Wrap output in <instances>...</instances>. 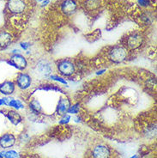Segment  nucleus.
<instances>
[{"instance_id": "nucleus-1", "label": "nucleus", "mask_w": 157, "mask_h": 158, "mask_svg": "<svg viewBox=\"0 0 157 158\" xmlns=\"http://www.w3.org/2000/svg\"><path fill=\"white\" fill-rule=\"evenodd\" d=\"M128 52L126 48L121 46H116L111 49L108 52V58L114 64H119L124 62L127 59Z\"/></svg>"}, {"instance_id": "nucleus-2", "label": "nucleus", "mask_w": 157, "mask_h": 158, "mask_svg": "<svg viewBox=\"0 0 157 158\" xmlns=\"http://www.w3.org/2000/svg\"><path fill=\"white\" fill-rule=\"evenodd\" d=\"M26 0H8L6 4V10H8L12 15L23 14L27 10Z\"/></svg>"}, {"instance_id": "nucleus-3", "label": "nucleus", "mask_w": 157, "mask_h": 158, "mask_svg": "<svg viewBox=\"0 0 157 158\" xmlns=\"http://www.w3.org/2000/svg\"><path fill=\"white\" fill-rule=\"evenodd\" d=\"M57 69L59 74L64 77H71L75 73L76 67L72 61L69 59H62L57 63Z\"/></svg>"}, {"instance_id": "nucleus-4", "label": "nucleus", "mask_w": 157, "mask_h": 158, "mask_svg": "<svg viewBox=\"0 0 157 158\" xmlns=\"http://www.w3.org/2000/svg\"><path fill=\"white\" fill-rule=\"evenodd\" d=\"M6 63L8 64L9 65L13 66L19 71H23L28 66V61L22 53L12 54L10 58L8 60H6Z\"/></svg>"}, {"instance_id": "nucleus-5", "label": "nucleus", "mask_w": 157, "mask_h": 158, "mask_svg": "<svg viewBox=\"0 0 157 158\" xmlns=\"http://www.w3.org/2000/svg\"><path fill=\"white\" fill-rule=\"evenodd\" d=\"M52 67L50 62L47 61V59L39 60L35 65V73L41 78L49 77V76L52 75Z\"/></svg>"}, {"instance_id": "nucleus-6", "label": "nucleus", "mask_w": 157, "mask_h": 158, "mask_svg": "<svg viewBox=\"0 0 157 158\" xmlns=\"http://www.w3.org/2000/svg\"><path fill=\"white\" fill-rule=\"evenodd\" d=\"M16 86L22 90H26L31 86L32 78L28 73L21 72L19 73L16 78Z\"/></svg>"}, {"instance_id": "nucleus-7", "label": "nucleus", "mask_w": 157, "mask_h": 158, "mask_svg": "<svg viewBox=\"0 0 157 158\" xmlns=\"http://www.w3.org/2000/svg\"><path fill=\"white\" fill-rule=\"evenodd\" d=\"M16 138L15 135L10 132H6L0 136V147L4 150H8L15 145Z\"/></svg>"}, {"instance_id": "nucleus-8", "label": "nucleus", "mask_w": 157, "mask_h": 158, "mask_svg": "<svg viewBox=\"0 0 157 158\" xmlns=\"http://www.w3.org/2000/svg\"><path fill=\"white\" fill-rule=\"evenodd\" d=\"M110 156V149L104 144H98L92 150L93 158H109Z\"/></svg>"}, {"instance_id": "nucleus-9", "label": "nucleus", "mask_w": 157, "mask_h": 158, "mask_svg": "<svg viewBox=\"0 0 157 158\" xmlns=\"http://www.w3.org/2000/svg\"><path fill=\"white\" fill-rule=\"evenodd\" d=\"M16 90V83L10 80H6L0 83V94L4 96H10Z\"/></svg>"}, {"instance_id": "nucleus-10", "label": "nucleus", "mask_w": 157, "mask_h": 158, "mask_svg": "<svg viewBox=\"0 0 157 158\" xmlns=\"http://www.w3.org/2000/svg\"><path fill=\"white\" fill-rule=\"evenodd\" d=\"M77 9V4L75 0H64L61 4V10L67 16L74 14Z\"/></svg>"}, {"instance_id": "nucleus-11", "label": "nucleus", "mask_w": 157, "mask_h": 158, "mask_svg": "<svg viewBox=\"0 0 157 158\" xmlns=\"http://www.w3.org/2000/svg\"><path fill=\"white\" fill-rule=\"evenodd\" d=\"M3 98H4V106H6V107H11L13 109L17 111L24 108L23 103L20 100H16L11 96H4Z\"/></svg>"}, {"instance_id": "nucleus-12", "label": "nucleus", "mask_w": 157, "mask_h": 158, "mask_svg": "<svg viewBox=\"0 0 157 158\" xmlns=\"http://www.w3.org/2000/svg\"><path fill=\"white\" fill-rule=\"evenodd\" d=\"M143 41V38L142 37L141 35L135 33L129 36V38L127 40V46L131 49H137L139 47H141Z\"/></svg>"}, {"instance_id": "nucleus-13", "label": "nucleus", "mask_w": 157, "mask_h": 158, "mask_svg": "<svg viewBox=\"0 0 157 158\" xmlns=\"http://www.w3.org/2000/svg\"><path fill=\"white\" fill-rule=\"evenodd\" d=\"M13 41V36L10 32L6 30L0 31V49L8 48Z\"/></svg>"}, {"instance_id": "nucleus-14", "label": "nucleus", "mask_w": 157, "mask_h": 158, "mask_svg": "<svg viewBox=\"0 0 157 158\" xmlns=\"http://www.w3.org/2000/svg\"><path fill=\"white\" fill-rule=\"evenodd\" d=\"M71 102L68 98H61L59 101L58 102V105H57V109H56V112L57 114L60 116L65 114H67V111L69 109V107H71Z\"/></svg>"}, {"instance_id": "nucleus-15", "label": "nucleus", "mask_w": 157, "mask_h": 158, "mask_svg": "<svg viewBox=\"0 0 157 158\" xmlns=\"http://www.w3.org/2000/svg\"><path fill=\"white\" fill-rule=\"evenodd\" d=\"M5 117L8 118L9 121L11 123L12 125H14V126H18L20 123L22 122V120H23L22 116L18 113V111L15 110V109L9 110L5 114Z\"/></svg>"}, {"instance_id": "nucleus-16", "label": "nucleus", "mask_w": 157, "mask_h": 158, "mask_svg": "<svg viewBox=\"0 0 157 158\" xmlns=\"http://www.w3.org/2000/svg\"><path fill=\"white\" fill-rule=\"evenodd\" d=\"M29 107H30L32 112L35 113V114H39L42 110L41 105H40V103L37 99H33L32 100L30 103H29Z\"/></svg>"}, {"instance_id": "nucleus-17", "label": "nucleus", "mask_w": 157, "mask_h": 158, "mask_svg": "<svg viewBox=\"0 0 157 158\" xmlns=\"http://www.w3.org/2000/svg\"><path fill=\"white\" fill-rule=\"evenodd\" d=\"M85 6L90 10H94L100 7V0H87Z\"/></svg>"}, {"instance_id": "nucleus-18", "label": "nucleus", "mask_w": 157, "mask_h": 158, "mask_svg": "<svg viewBox=\"0 0 157 158\" xmlns=\"http://www.w3.org/2000/svg\"><path fill=\"white\" fill-rule=\"evenodd\" d=\"M3 155V157L4 158H18L19 154L16 152V150H7L2 151L1 152Z\"/></svg>"}, {"instance_id": "nucleus-19", "label": "nucleus", "mask_w": 157, "mask_h": 158, "mask_svg": "<svg viewBox=\"0 0 157 158\" xmlns=\"http://www.w3.org/2000/svg\"><path fill=\"white\" fill-rule=\"evenodd\" d=\"M80 111V104L79 103H75L73 105H71L69 109L67 111V114L70 115H76Z\"/></svg>"}, {"instance_id": "nucleus-20", "label": "nucleus", "mask_w": 157, "mask_h": 158, "mask_svg": "<svg viewBox=\"0 0 157 158\" xmlns=\"http://www.w3.org/2000/svg\"><path fill=\"white\" fill-rule=\"evenodd\" d=\"M49 78H51L52 80H54V81H57V82H59L60 83H63V84H67V81L65 79L62 77H60V76L58 75H50L49 76Z\"/></svg>"}, {"instance_id": "nucleus-21", "label": "nucleus", "mask_w": 157, "mask_h": 158, "mask_svg": "<svg viewBox=\"0 0 157 158\" xmlns=\"http://www.w3.org/2000/svg\"><path fill=\"white\" fill-rule=\"evenodd\" d=\"M70 120H71V115L68 114H65L62 115V118L60 119V121H59V124H67V123L70 122Z\"/></svg>"}, {"instance_id": "nucleus-22", "label": "nucleus", "mask_w": 157, "mask_h": 158, "mask_svg": "<svg viewBox=\"0 0 157 158\" xmlns=\"http://www.w3.org/2000/svg\"><path fill=\"white\" fill-rule=\"evenodd\" d=\"M19 46L21 47V48L24 50V51H28V49L30 48L31 47V44L29 43V42H26V41H24V42H21L19 44Z\"/></svg>"}, {"instance_id": "nucleus-23", "label": "nucleus", "mask_w": 157, "mask_h": 158, "mask_svg": "<svg viewBox=\"0 0 157 158\" xmlns=\"http://www.w3.org/2000/svg\"><path fill=\"white\" fill-rule=\"evenodd\" d=\"M138 3L143 7H147L149 4V0H138Z\"/></svg>"}, {"instance_id": "nucleus-24", "label": "nucleus", "mask_w": 157, "mask_h": 158, "mask_svg": "<svg viewBox=\"0 0 157 158\" xmlns=\"http://www.w3.org/2000/svg\"><path fill=\"white\" fill-rule=\"evenodd\" d=\"M10 52H11L12 54H19V53H22V52L19 49H13Z\"/></svg>"}, {"instance_id": "nucleus-25", "label": "nucleus", "mask_w": 157, "mask_h": 158, "mask_svg": "<svg viewBox=\"0 0 157 158\" xmlns=\"http://www.w3.org/2000/svg\"><path fill=\"white\" fill-rule=\"evenodd\" d=\"M73 119H74L75 122H76V123L81 122V117H79L78 115H76V116H74Z\"/></svg>"}, {"instance_id": "nucleus-26", "label": "nucleus", "mask_w": 157, "mask_h": 158, "mask_svg": "<svg viewBox=\"0 0 157 158\" xmlns=\"http://www.w3.org/2000/svg\"><path fill=\"white\" fill-rule=\"evenodd\" d=\"M50 3V0H44L42 1V4H41V7H45V6H47V4Z\"/></svg>"}, {"instance_id": "nucleus-27", "label": "nucleus", "mask_w": 157, "mask_h": 158, "mask_svg": "<svg viewBox=\"0 0 157 158\" xmlns=\"http://www.w3.org/2000/svg\"><path fill=\"white\" fill-rule=\"evenodd\" d=\"M3 106H4V98H0V107H3Z\"/></svg>"}, {"instance_id": "nucleus-28", "label": "nucleus", "mask_w": 157, "mask_h": 158, "mask_svg": "<svg viewBox=\"0 0 157 158\" xmlns=\"http://www.w3.org/2000/svg\"><path fill=\"white\" fill-rule=\"evenodd\" d=\"M105 71H106V70H101V71H99L96 74H97V75H101V74H102V73H104Z\"/></svg>"}, {"instance_id": "nucleus-29", "label": "nucleus", "mask_w": 157, "mask_h": 158, "mask_svg": "<svg viewBox=\"0 0 157 158\" xmlns=\"http://www.w3.org/2000/svg\"><path fill=\"white\" fill-rule=\"evenodd\" d=\"M130 158H139V157H138V156H137V155H134L133 156H131Z\"/></svg>"}, {"instance_id": "nucleus-30", "label": "nucleus", "mask_w": 157, "mask_h": 158, "mask_svg": "<svg viewBox=\"0 0 157 158\" xmlns=\"http://www.w3.org/2000/svg\"><path fill=\"white\" fill-rule=\"evenodd\" d=\"M36 2H38V3H39V2H42V1H44V0H35Z\"/></svg>"}, {"instance_id": "nucleus-31", "label": "nucleus", "mask_w": 157, "mask_h": 158, "mask_svg": "<svg viewBox=\"0 0 157 158\" xmlns=\"http://www.w3.org/2000/svg\"><path fill=\"white\" fill-rule=\"evenodd\" d=\"M0 158H4L3 157V155H2V153L0 152Z\"/></svg>"}]
</instances>
